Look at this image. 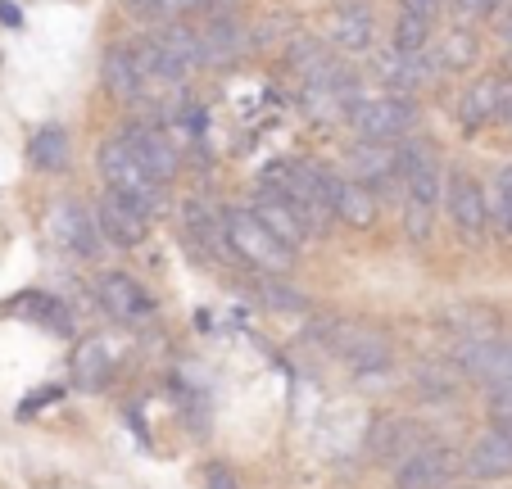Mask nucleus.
Listing matches in <instances>:
<instances>
[{"mask_svg": "<svg viewBox=\"0 0 512 489\" xmlns=\"http://www.w3.org/2000/svg\"><path fill=\"white\" fill-rule=\"evenodd\" d=\"M503 123H512V87H508V100H503Z\"/></svg>", "mask_w": 512, "mask_h": 489, "instance_id": "nucleus-38", "label": "nucleus"}, {"mask_svg": "<svg viewBox=\"0 0 512 489\" xmlns=\"http://www.w3.org/2000/svg\"><path fill=\"white\" fill-rule=\"evenodd\" d=\"M499 32L512 41V0H508V5H503V10H499Z\"/></svg>", "mask_w": 512, "mask_h": 489, "instance_id": "nucleus-36", "label": "nucleus"}, {"mask_svg": "<svg viewBox=\"0 0 512 489\" xmlns=\"http://www.w3.org/2000/svg\"><path fill=\"white\" fill-rule=\"evenodd\" d=\"M476 37L472 32H445V37L435 41V64L449 68V73H463V68H472L476 59Z\"/></svg>", "mask_w": 512, "mask_h": 489, "instance_id": "nucleus-23", "label": "nucleus"}, {"mask_svg": "<svg viewBox=\"0 0 512 489\" xmlns=\"http://www.w3.org/2000/svg\"><path fill=\"white\" fill-rule=\"evenodd\" d=\"M109 367H114V358H109V349L100 345V340H87V345L78 349V381L87 385V390H96V385H105Z\"/></svg>", "mask_w": 512, "mask_h": 489, "instance_id": "nucleus-25", "label": "nucleus"}, {"mask_svg": "<svg viewBox=\"0 0 512 489\" xmlns=\"http://www.w3.org/2000/svg\"><path fill=\"white\" fill-rule=\"evenodd\" d=\"M508 87H512V82H503V77H481V82H472V87L463 91V105H458V123H463L467 132H476V127L503 118Z\"/></svg>", "mask_w": 512, "mask_h": 489, "instance_id": "nucleus-14", "label": "nucleus"}, {"mask_svg": "<svg viewBox=\"0 0 512 489\" xmlns=\"http://www.w3.org/2000/svg\"><path fill=\"white\" fill-rule=\"evenodd\" d=\"M50 236H55V245H64L68 254H96V245H100L96 222H91L87 209H78V204H59V209L50 213Z\"/></svg>", "mask_w": 512, "mask_h": 489, "instance_id": "nucleus-17", "label": "nucleus"}, {"mask_svg": "<svg viewBox=\"0 0 512 489\" xmlns=\"http://www.w3.org/2000/svg\"><path fill=\"white\" fill-rule=\"evenodd\" d=\"M431 213H435V209L408 204V231H413V240H426V236H431Z\"/></svg>", "mask_w": 512, "mask_h": 489, "instance_id": "nucleus-30", "label": "nucleus"}, {"mask_svg": "<svg viewBox=\"0 0 512 489\" xmlns=\"http://www.w3.org/2000/svg\"><path fill=\"white\" fill-rule=\"evenodd\" d=\"M263 295L272 299V308H304L300 290H286V286H277V281H263Z\"/></svg>", "mask_w": 512, "mask_h": 489, "instance_id": "nucleus-29", "label": "nucleus"}, {"mask_svg": "<svg viewBox=\"0 0 512 489\" xmlns=\"http://www.w3.org/2000/svg\"><path fill=\"white\" fill-rule=\"evenodd\" d=\"M458 363H463L467 376H476V381H485L494 390V385H512V340H467L463 354H458Z\"/></svg>", "mask_w": 512, "mask_h": 489, "instance_id": "nucleus-8", "label": "nucleus"}, {"mask_svg": "<svg viewBox=\"0 0 512 489\" xmlns=\"http://www.w3.org/2000/svg\"><path fill=\"white\" fill-rule=\"evenodd\" d=\"M399 173H404V186H408V204L435 209V200L445 195V173H440L435 145H426V141L399 145Z\"/></svg>", "mask_w": 512, "mask_h": 489, "instance_id": "nucleus-5", "label": "nucleus"}, {"mask_svg": "<svg viewBox=\"0 0 512 489\" xmlns=\"http://www.w3.org/2000/svg\"><path fill=\"white\" fill-rule=\"evenodd\" d=\"M209 489H236V476L227 467H213L209 471Z\"/></svg>", "mask_w": 512, "mask_h": 489, "instance_id": "nucleus-35", "label": "nucleus"}, {"mask_svg": "<svg viewBox=\"0 0 512 489\" xmlns=\"http://www.w3.org/2000/svg\"><path fill=\"white\" fill-rule=\"evenodd\" d=\"M463 462H467V476H476V480L508 476V471H512V435L499 431V426H494V431H485V435H476Z\"/></svg>", "mask_w": 512, "mask_h": 489, "instance_id": "nucleus-15", "label": "nucleus"}, {"mask_svg": "<svg viewBox=\"0 0 512 489\" xmlns=\"http://www.w3.org/2000/svg\"><path fill=\"white\" fill-rule=\"evenodd\" d=\"M354 168L363 182H377V177H390L399 168V154H390V150H381L377 141H368L363 150H354Z\"/></svg>", "mask_w": 512, "mask_h": 489, "instance_id": "nucleus-26", "label": "nucleus"}, {"mask_svg": "<svg viewBox=\"0 0 512 489\" xmlns=\"http://www.w3.org/2000/svg\"><path fill=\"white\" fill-rule=\"evenodd\" d=\"M454 5H458V14H463V19H481V14L503 10V0H454Z\"/></svg>", "mask_w": 512, "mask_h": 489, "instance_id": "nucleus-31", "label": "nucleus"}, {"mask_svg": "<svg viewBox=\"0 0 512 489\" xmlns=\"http://www.w3.org/2000/svg\"><path fill=\"white\" fill-rule=\"evenodd\" d=\"M490 218H494V227H499V236H512V186L499 182V195H494Z\"/></svg>", "mask_w": 512, "mask_h": 489, "instance_id": "nucleus-27", "label": "nucleus"}, {"mask_svg": "<svg viewBox=\"0 0 512 489\" xmlns=\"http://www.w3.org/2000/svg\"><path fill=\"white\" fill-rule=\"evenodd\" d=\"M223 227H227V245H232V254L241 263L268 272V277H286V272H290L295 254H290L286 245H281V240L272 236L259 218H254V209H227L223 213Z\"/></svg>", "mask_w": 512, "mask_h": 489, "instance_id": "nucleus-2", "label": "nucleus"}, {"mask_svg": "<svg viewBox=\"0 0 512 489\" xmlns=\"http://www.w3.org/2000/svg\"><path fill=\"white\" fill-rule=\"evenodd\" d=\"M0 19H5V23H19V10H14L10 0H0Z\"/></svg>", "mask_w": 512, "mask_h": 489, "instance_id": "nucleus-37", "label": "nucleus"}, {"mask_svg": "<svg viewBox=\"0 0 512 489\" xmlns=\"http://www.w3.org/2000/svg\"><path fill=\"white\" fill-rule=\"evenodd\" d=\"M458 385V376L449 367H422V390H435V394H449Z\"/></svg>", "mask_w": 512, "mask_h": 489, "instance_id": "nucleus-28", "label": "nucleus"}, {"mask_svg": "<svg viewBox=\"0 0 512 489\" xmlns=\"http://www.w3.org/2000/svg\"><path fill=\"white\" fill-rule=\"evenodd\" d=\"M254 218H259L263 227H268L290 254H295L304 240H309V227H304L300 209H295L286 195H277V191H263L259 200H254Z\"/></svg>", "mask_w": 512, "mask_h": 489, "instance_id": "nucleus-13", "label": "nucleus"}, {"mask_svg": "<svg viewBox=\"0 0 512 489\" xmlns=\"http://www.w3.org/2000/svg\"><path fill=\"white\" fill-rule=\"evenodd\" d=\"M200 50H204V64H213V59H232V55L245 50V37L232 19H213L209 28L200 32Z\"/></svg>", "mask_w": 512, "mask_h": 489, "instance_id": "nucleus-22", "label": "nucleus"}, {"mask_svg": "<svg viewBox=\"0 0 512 489\" xmlns=\"http://www.w3.org/2000/svg\"><path fill=\"white\" fill-rule=\"evenodd\" d=\"M318 336H322V345L336 349V354L349 363V372H358V376H372L390 363V340L381 336V331H372V326H363V322L331 317V322L318 326Z\"/></svg>", "mask_w": 512, "mask_h": 489, "instance_id": "nucleus-3", "label": "nucleus"}, {"mask_svg": "<svg viewBox=\"0 0 512 489\" xmlns=\"http://www.w3.org/2000/svg\"><path fill=\"white\" fill-rule=\"evenodd\" d=\"M127 150L136 154V159L150 168V177H159V182H173L177 177V145L168 141L159 127H150V123H132L127 127Z\"/></svg>", "mask_w": 512, "mask_h": 489, "instance_id": "nucleus-11", "label": "nucleus"}, {"mask_svg": "<svg viewBox=\"0 0 512 489\" xmlns=\"http://www.w3.org/2000/svg\"><path fill=\"white\" fill-rule=\"evenodd\" d=\"M100 177H105V186H109L114 200L132 204V209L145 213V218H155V213L164 209V182L150 177V168L127 150V141L100 145Z\"/></svg>", "mask_w": 512, "mask_h": 489, "instance_id": "nucleus-1", "label": "nucleus"}, {"mask_svg": "<svg viewBox=\"0 0 512 489\" xmlns=\"http://www.w3.org/2000/svg\"><path fill=\"white\" fill-rule=\"evenodd\" d=\"M100 304H105L109 317H118V322H145V317L155 313V299H150V290L136 286L132 277H123V272H105L96 286Z\"/></svg>", "mask_w": 512, "mask_h": 489, "instance_id": "nucleus-9", "label": "nucleus"}, {"mask_svg": "<svg viewBox=\"0 0 512 489\" xmlns=\"http://www.w3.org/2000/svg\"><path fill=\"white\" fill-rule=\"evenodd\" d=\"M463 467L467 462L458 458V449H449V444H422L413 458H404L395 467V489H440Z\"/></svg>", "mask_w": 512, "mask_h": 489, "instance_id": "nucleus-6", "label": "nucleus"}, {"mask_svg": "<svg viewBox=\"0 0 512 489\" xmlns=\"http://www.w3.org/2000/svg\"><path fill=\"white\" fill-rule=\"evenodd\" d=\"M445 200H449V218H454V227L463 231L467 240H481L485 227H490V200H485L481 182L467 173H454L445 186Z\"/></svg>", "mask_w": 512, "mask_h": 489, "instance_id": "nucleus-7", "label": "nucleus"}, {"mask_svg": "<svg viewBox=\"0 0 512 489\" xmlns=\"http://www.w3.org/2000/svg\"><path fill=\"white\" fill-rule=\"evenodd\" d=\"M349 123L363 141H395L417 123V105L404 96H377V100H354L349 105Z\"/></svg>", "mask_w": 512, "mask_h": 489, "instance_id": "nucleus-4", "label": "nucleus"}, {"mask_svg": "<svg viewBox=\"0 0 512 489\" xmlns=\"http://www.w3.org/2000/svg\"><path fill=\"white\" fill-rule=\"evenodd\" d=\"M155 50H159V77L164 82H182L191 68L204 64V50H200V32L191 28H168L155 37Z\"/></svg>", "mask_w": 512, "mask_h": 489, "instance_id": "nucleus-12", "label": "nucleus"}, {"mask_svg": "<svg viewBox=\"0 0 512 489\" xmlns=\"http://www.w3.org/2000/svg\"><path fill=\"white\" fill-rule=\"evenodd\" d=\"M331 213L349 227H372L377 222V200L368 195L363 182H349V177L331 173Z\"/></svg>", "mask_w": 512, "mask_h": 489, "instance_id": "nucleus-19", "label": "nucleus"}, {"mask_svg": "<svg viewBox=\"0 0 512 489\" xmlns=\"http://www.w3.org/2000/svg\"><path fill=\"white\" fill-rule=\"evenodd\" d=\"M435 5H440V0H399V10H404V14H417V19H431Z\"/></svg>", "mask_w": 512, "mask_h": 489, "instance_id": "nucleus-34", "label": "nucleus"}, {"mask_svg": "<svg viewBox=\"0 0 512 489\" xmlns=\"http://www.w3.org/2000/svg\"><path fill=\"white\" fill-rule=\"evenodd\" d=\"M100 236H109L114 245H123V250H136V245L150 236V218L105 191V200H100Z\"/></svg>", "mask_w": 512, "mask_h": 489, "instance_id": "nucleus-16", "label": "nucleus"}, {"mask_svg": "<svg viewBox=\"0 0 512 489\" xmlns=\"http://www.w3.org/2000/svg\"><path fill=\"white\" fill-rule=\"evenodd\" d=\"M331 37L345 50H372V37H377L372 10L368 5H345V10L336 14V23H331Z\"/></svg>", "mask_w": 512, "mask_h": 489, "instance_id": "nucleus-21", "label": "nucleus"}, {"mask_svg": "<svg viewBox=\"0 0 512 489\" xmlns=\"http://www.w3.org/2000/svg\"><path fill=\"white\" fill-rule=\"evenodd\" d=\"M213 0H159L164 14H195V10H209Z\"/></svg>", "mask_w": 512, "mask_h": 489, "instance_id": "nucleus-32", "label": "nucleus"}, {"mask_svg": "<svg viewBox=\"0 0 512 489\" xmlns=\"http://www.w3.org/2000/svg\"><path fill=\"white\" fill-rule=\"evenodd\" d=\"M100 77H105V91L118 100H136L145 91V73H141V64H136L132 46H109L105 64H100Z\"/></svg>", "mask_w": 512, "mask_h": 489, "instance_id": "nucleus-18", "label": "nucleus"}, {"mask_svg": "<svg viewBox=\"0 0 512 489\" xmlns=\"http://www.w3.org/2000/svg\"><path fill=\"white\" fill-rule=\"evenodd\" d=\"M123 5L136 14V19H159V14H164L159 10V0H123Z\"/></svg>", "mask_w": 512, "mask_h": 489, "instance_id": "nucleus-33", "label": "nucleus"}, {"mask_svg": "<svg viewBox=\"0 0 512 489\" xmlns=\"http://www.w3.org/2000/svg\"><path fill=\"white\" fill-rule=\"evenodd\" d=\"M426 444V431H422V422H413V417H381L377 426H372V440H368V449H372V458H381V462H404V458H413L417 449Z\"/></svg>", "mask_w": 512, "mask_h": 489, "instance_id": "nucleus-10", "label": "nucleus"}, {"mask_svg": "<svg viewBox=\"0 0 512 489\" xmlns=\"http://www.w3.org/2000/svg\"><path fill=\"white\" fill-rule=\"evenodd\" d=\"M68 154H73V145H68V132L59 123H46L28 141V163L37 168V173H64Z\"/></svg>", "mask_w": 512, "mask_h": 489, "instance_id": "nucleus-20", "label": "nucleus"}, {"mask_svg": "<svg viewBox=\"0 0 512 489\" xmlns=\"http://www.w3.org/2000/svg\"><path fill=\"white\" fill-rule=\"evenodd\" d=\"M426 37H431V19H417V14H404V10H399V19H395V55L422 59Z\"/></svg>", "mask_w": 512, "mask_h": 489, "instance_id": "nucleus-24", "label": "nucleus"}]
</instances>
